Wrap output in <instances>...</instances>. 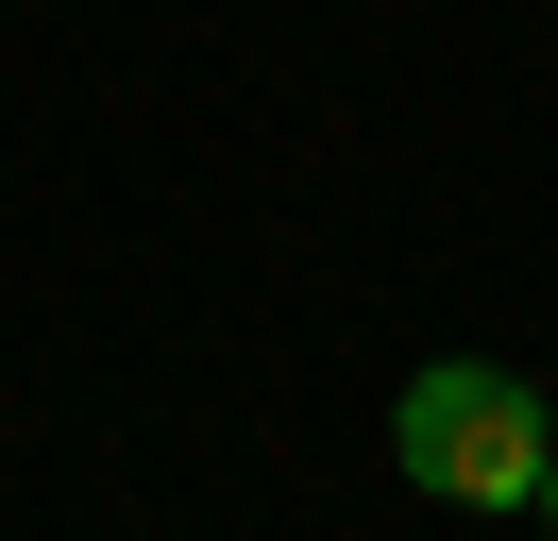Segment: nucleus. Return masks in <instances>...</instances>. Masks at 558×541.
I'll return each mask as SVG.
<instances>
[{
    "label": "nucleus",
    "instance_id": "obj_1",
    "mask_svg": "<svg viewBox=\"0 0 558 541\" xmlns=\"http://www.w3.org/2000/svg\"><path fill=\"white\" fill-rule=\"evenodd\" d=\"M389 457H407L440 507H542V473H558V406L524 389V372H490V356H440L407 406H389Z\"/></svg>",
    "mask_w": 558,
    "mask_h": 541
},
{
    "label": "nucleus",
    "instance_id": "obj_2",
    "mask_svg": "<svg viewBox=\"0 0 558 541\" xmlns=\"http://www.w3.org/2000/svg\"><path fill=\"white\" fill-rule=\"evenodd\" d=\"M542 525H558V473H542Z\"/></svg>",
    "mask_w": 558,
    "mask_h": 541
}]
</instances>
